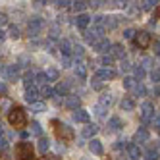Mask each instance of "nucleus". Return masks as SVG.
I'll use <instances>...</instances> for the list:
<instances>
[{"label": "nucleus", "mask_w": 160, "mask_h": 160, "mask_svg": "<svg viewBox=\"0 0 160 160\" xmlns=\"http://www.w3.org/2000/svg\"><path fill=\"white\" fill-rule=\"evenodd\" d=\"M8 123L12 125L14 129H23L27 125V114L21 106H14L8 112Z\"/></svg>", "instance_id": "f257e3e1"}, {"label": "nucleus", "mask_w": 160, "mask_h": 160, "mask_svg": "<svg viewBox=\"0 0 160 160\" xmlns=\"http://www.w3.org/2000/svg\"><path fill=\"white\" fill-rule=\"evenodd\" d=\"M14 154H16V160H33V158H35V151H33V145H31V143H25V141L16 143Z\"/></svg>", "instance_id": "f03ea898"}, {"label": "nucleus", "mask_w": 160, "mask_h": 160, "mask_svg": "<svg viewBox=\"0 0 160 160\" xmlns=\"http://www.w3.org/2000/svg\"><path fill=\"white\" fill-rule=\"evenodd\" d=\"M52 125H54V129H56L58 139H62V141H72V139H73V131H72V128H68V125L60 123L58 120H52Z\"/></svg>", "instance_id": "7ed1b4c3"}, {"label": "nucleus", "mask_w": 160, "mask_h": 160, "mask_svg": "<svg viewBox=\"0 0 160 160\" xmlns=\"http://www.w3.org/2000/svg\"><path fill=\"white\" fill-rule=\"evenodd\" d=\"M85 39L91 42V44H95L97 41L100 39H104V27H98V25H93L91 29H85Z\"/></svg>", "instance_id": "20e7f679"}, {"label": "nucleus", "mask_w": 160, "mask_h": 160, "mask_svg": "<svg viewBox=\"0 0 160 160\" xmlns=\"http://www.w3.org/2000/svg\"><path fill=\"white\" fill-rule=\"evenodd\" d=\"M135 44L139 48H148L152 44V39H151V33H147V31H137L135 33Z\"/></svg>", "instance_id": "39448f33"}, {"label": "nucleus", "mask_w": 160, "mask_h": 160, "mask_svg": "<svg viewBox=\"0 0 160 160\" xmlns=\"http://www.w3.org/2000/svg\"><path fill=\"white\" fill-rule=\"evenodd\" d=\"M141 120L147 123V122H151V118L154 116V106L151 104V102H143V104H141Z\"/></svg>", "instance_id": "423d86ee"}, {"label": "nucleus", "mask_w": 160, "mask_h": 160, "mask_svg": "<svg viewBox=\"0 0 160 160\" xmlns=\"http://www.w3.org/2000/svg\"><path fill=\"white\" fill-rule=\"evenodd\" d=\"M42 27H44V21H42L41 18H33V19L29 21V35H31V37H37Z\"/></svg>", "instance_id": "0eeeda50"}, {"label": "nucleus", "mask_w": 160, "mask_h": 160, "mask_svg": "<svg viewBox=\"0 0 160 160\" xmlns=\"http://www.w3.org/2000/svg\"><path fill=\"white\" fill-rule=\"evenodd\" d=\"M95 77H98L100 81H108V79H114V77H116V72H114L112 68H100V70H97Z\"/></svg>", "instance_id": "6e6552de"}, {"label": "nucleus", "mask_w": 160, "mask_h": 160, "mask_svg": "<svg viewBox=\"0 0 160 160\" xmlns=\"http://www.w3.org/2000/svg\"><path fill=\"white\" fill-rule=\"evenodd\" d=\"M2 75L6 79H18L19 77V66L16 64V66H6V68H2Z\"/></svg>", "instance_id": "1a4fd4ad"}, {"label": "nucleus", "mask_w": 160, "mask_h": 160, "mask_svg": "<svg viewBox=\"0 0 160 160\" xmlns=\"http://www.w3.org/2000/svg\"><path fill=\"white\" fill-rule=\"evenodd\" d=\"M39 97H41V93H39L35 87H27V89H25V100L29 102V104H35V102H39Z\"/></svg>", "instance_id": "9d476101"}, {"label": "nucleus", "mask_w": 160, "mask_h": 160, "mask_svg": "<svg viewBox=\"0 0 160 160\" xmlns=\"http://www.w3.org/2000/svg\"><path fill=\"white\" fill-rule=\"evenodd\" d=\"M79 104H81V98H79L77 95H68L66 97V106L68 108H72V110H79Z\"/></svg>", "instance_id": "9b49d317"}, {"label": "nucleus", "mask_w": 160, "mask_h": 160, "mask_svg": "<svg viewBox=\"0 0 160 160\" xmlns=\"http://www.w3.org/2000/svg\"><path fill=\"white\" fill-rule=\"evenodd\" d=\"M89 23H91V16H87V14H77L75 16V25L79 29H87Z\"/></svg>", "instance_id": "f8f14e48"}, {"label": "nucleus", "mask_w": 160, "mask_h": 160, "mask_svg": "<svg viewBox=\"0 0 160 160\" xmlns=\"http://www.w3.org/2000/svg\"><path fill=\"white\" fill-rule=\"evenodd\" d=\"M73 120H75V122H79V123H89L91 116H89V112H87V110L79 108V110H75V112H73Z\"/></svg>", "instance_id": "ddd939ff"}, {"label": "nucleus", "mask_w": 160, "mask_h": 160, "mask_svg": "<svg viewBox=\"0 0 160 160\" xmlns=\"http://www.w3.org/2000/svg\"><path fill=\"white\" fill-rule=\"evenodd\" d=\"M128 154H129V158H131V160H139V158L143 156V152H141L139 145H135V143L128 145Z\"/></svg>", "instance_id": "4468645a"}, {"label": "nucleus", "mask_w": 160, "mask_h": 160, "mask_svg": "<svg viewBox=\"0 0 160 160\" xmlns=\"http://www.w3.org/2000/svg\"><path fill=\"white\" fill-rule=\"evenodd\" d=\"M110 48H112V58H120V60H123V58H125V48L122 47L120 42L110 44Z\"/></svg>", "instance_id": "2eb2a0df"}, {"label": "nucleus", "mask_w": 160, "mask_h": 160, "mask_svg": "<svg viewBox=\"0 0 160 160\" xmlns=\"http://www.w3.org/2000/svg\"><path fill=\"white\" fill-rule=\"evenodd\" d=\"M97 131H98V128H97L95 123H87L85 128H83V131H81V135L87 137V139H93V137L97 135Z\"/></svg>", "instance_id": "dca6fc26"}, {"label": "nucleus", "mask_w": 160, "mask_h": 160, "mask_svg": "<svg viewBox=\"0 0 160 160\" xmlns=\"http://www.w3.org/2000/svg\"><path fill=\"white\" fill-rule=\"evenodd\" d=\"M89 148H91V152H93V154H97V156H100L102 152H104V148H102V143H100L98 139H91V143H89Z\"/></svg>", "instance_id": "f3484780"}, {"label": "nucleus", "mask_w": 160, "mask_h": 160, "mask_svg": "<svg viewBox=\"0 0 160 160\" xmlns=\"http://www.w3.org/2000/svg\"><path fill=\"white\" fill-rule=\"evenodd\" d=\"M120 108H122V110H125V112L135 110V100H133L131 97H123V98H122V102H120Z\"/></svg>", "instance_id": "a211bd4d"}, {"label": "nucleus", "mask_w": 160, "mask_h": 160, "mask_svg": "<svg viewBox=\"0 0 160 160\" xmlns=\"http://www.w3.org/2000/svg\"><path fill=\"white\" fill-rule=\"evenodd\" d=\"M148 141V129L147 128H139L135 133V145L137 143H147Z\"/></svg>", "instance_id": "6ab92c4d"}, {"label": "nucleus", "mask_w": 160, "mask_h": 160, "mask_svg": "<svg viewBox=\"0 0 160 160\" xmlns=\"http://www.w3.org/2000/svg\"><path fill=\"white\" fill-rule=\"evenodd\" d=\"M14 108V102L12 100H10L8 97H0V112H10V110H12Z\"/></svg>", "instance_id": "aec40b11"}, {"label": "nucleus", "mask_w": 160, "mask_h": 160, "mask_svg": "<svg viewBox=\"0 0 160 160\" xmlns=\"http://www.w3.org/2000/svg\"><path fill=\"white\" fill-rule=\"evenodd\" d=\"M120 25V19L114 16H106L104 18V29H116Z\"/></svg>", "instance_id": "412c9836"}, {"label": "nucleus", "mask_w": 160, "mask_h": 160, "mask_svg": "<svg viewBox=\"0 0 160 160\" xmlns=\"http://www.w3.org/2000/svg\"><path fill=\"white\" fill-rule=\"evenodd\" d=\"M93 48H95L97 52H106V50L110 48V42H108L106 39H100V41H97V42L93 44Z\"/></svg>", "instance_id": "4be33fe9"}, {"label": "nucleus", "mask_w": 160, "mask_h": 160, "mask_svg": "<svg viewBox=\"0 0 160 160\" xmlns=\"http://www.w3.org/2000/svg\"><path fill=\"white\" fill-rule=\"evenodd\" d=\"M60 50H62V56H70L73 52V44L70 41H62L60 42Z\"/></svg>", "instance_id": "5701e85b"}, {"label": "nucleus", "mask_w": 160, "mask_h": 160, "mask_svg": "<svg viewBox=\"0 0 160 160\" xmlns=\"http://www.w3.org/2000/svg\"><path fill=\"white\" fill-rule=\"evenodd\" d=\"M44 75H47V79H48V81H58L60 72L56 70V68H47V72H44Z\"/></svg>", "instance_id": "b1692460"}, {"label": "nucleus", "mask_w": 160, "mask_h": 160, "mask_svg": "<svg viewBox=\"0 0 160 160\" xmlns=\"http://www.w3.org/2000/svg\"><path fill=\"white\" fill-rule=\"evenodd\" d=\"M89 6V2H83V0H75V2H72V10L73 12H79V14H83V10Z\"/></svg>", "instance_id": "393cba45"}, {"label": "nucleus", "mask_w": 160, "mask_h": 160, "mask_svg": "<svg viewBox=\"0 0 160 160\" xmlns=\"http://www.w3.org/2000/svg\"><path fill=\"white\" fill-rule=\"evenodd\" d=\"M108 128H110V129H120V128H123V123H122V120H120L118 116H112V118L108 120Z\"/></svg>", "instance_id": "a878e982"}, {"label": "nucleus", "mask_w": 160, "mask_h": 160, "mask_svg": "<svg viewBox=\"0 0 160 160\" xmlns=\"http://www.w3.org/2000/svg\"><path fill=\"white\" fill-rule=\"evenodd\" d=\"M48 148H50V141H48V139H44V137H41V139H39V151L42 152V156L47 154Z\"/></svg>", "instance_id": "bb28decb"}, {"label": "nucleus", "mask_w": 160, "mask_h": 160, "mask_svg": "<svg viewBox=\"0 0 160 160\" xmlns=\"http://www.w3.org/2000/svg\"><path fill=\"white\" fill-rule=\"evenodd\" d=\"M75 75H77L79 79H85V77H87V70H85V66H83L81 62L75 64Z\"/></svg>", "instance_id": "cd10ccee"}, {"label": "nucleus", "mask_w": 160, "mask_h": 160, "mask_svg": "<svg viewBox=\"0 0 160 160\" xmlns=\"http://www.w3.org/2000/svg\"><path fill=\"white\" fill-rule=\"evenodd\" d=\"M98 104H100V106H104V108H108V106L112 104V95H110V93H102Z\"/></svg>", "instance_id": "c85d7f7f"}, {"label": "nucleus", "mask_w": 160, "mask_h": 160, "mask_svg": "<svg viewBox=\"0 0 160 160\" xmlns=\"http://www.w3.org/2000/svg\"><path fill=\"white\" fill-rule=\"evenodd\" d=\"M106 112H108V108H104V106H100V104L95 106V116L100 118V120H104V118H106Z\"/></svg>", "instance_id": "c756f323"}, {"label": "nucleus", "mask_w": 160, "mask_h": 160, "mask_svg": "<svg viewBox=\"0 0 160 160\" xmlns=\"http://www.w3.org/2000/svg\"><path fill=\"white\" fill-rule=\"evenodd\" d=\"M31 133L37 135V137H42V128L39 122H31Z\"/></svg>", "instance_id": "7c9ffc66"}, {"label": "nucleus", "mask_w": 160, "mask_h": 160, "mask_svg": "<svg viewBox=\"0 0 160 160\" xmlns=\"http://www.w3.org/2000/svg\"><path fill=\"white\" fill-rule=\"evenodd\" d=\"M100 64L104 66V68H110L114 64V58H112V54H102V58H100Z\"/></svg>", "instance_id": "2f4dec72"}, {"label": "nucleus", "mask_w": 160, "mask_h": 160, "mask_svg": "<svg viewBox=\"0 0 160 160\" xmlns=\"http://www.w3.org/2000/svg\"><path fill=\"white\" fill-rule=\"evenodd\" d=\"M41 97H47V98H50V97H56V93H54V89H52V87L44 85V87H42V91H41Z\"/></svg>", "instance_id": "473e14b6"}, {"label": "nucleus", "mask_w": 160, "mask_h": 160, "mask_svg": "<svg viewBox=\"0 0 160 160\" xmlns=\"http://www.w3.org/2000/svg\"><path fill=\"white\" fill-rule=\"evenodd\" d=\"M128 14L129 16H141V8L137 4H128Z\"/></svg>", "instance_id": "72a5a7b5"}, {"label": "nucleus", "mask_w": 160, "mask_h": 160, "mask_svg": "<svg viewBox=\"0 0 160 160\" xmlns=\"http://www.w3.org/2000/svg\"><path fill=\"white\" fill-rule=\"evenodd\" d=\"M133 91H135V95H139V97H145V95H147V89H145L143 83H135Z\"/></svg>", "instance_id": "f704fd0d"}, {"label": "nucleus", "mask_w": 160, "mask_h": 160, "mask_svg": "<svg viewBox=\"0 0 160 160\" xmlns=\"http://www.w3.org/2000/svg\"><path fill=\"white\" fill-rule=\"evenodd\" d=\"M151 79H152L154 83H160V66L152 68V72H151Z\"/></svg>", "instance_id": "c9c22d12"}, {"label": "nucleus", "mask_w": 160, "mask_h": 160, "mask_svg": "<svg viewBox=\"0 0 160 160\" xmlns=\"http://www.w3.org/2000/svg\"><path fill=\"white\" fill-rule=\"evenodd\" d=\"M151 125H152L156 131H160V114H156V112H154V116L151 118Z\"/></svg>", "instance_id": "e433bc0d"}, {"label": "nucleus", "mask_w": 160, "mask_h": 160, "mask_svg": "<svg viewBox=\"0 0 160 160\" xmlns=\"http://www.w3.org/2000/svg\"><path fill=\"white\" fill-rule=\"evenodd\" d=\"M145 156H147V160H158V151L156 148H148Z\"/></svg>", "instance_id": "4c0bfd02"}, {"label": "nucleus", "mask_w": 160, "mask_h": 160, "mask_svg": "<svg viewBox=\"0 0 160 160\" xmlns=\"http://www.w3.org/2000/svg\"><path fill=\"white\" fill-rule=\"evenodd\" d=\"M44 108H47V106H44V102H35V104H31V112H44Z\"/></svg>", "instance_id": "58836bf2"}, {"label": "nucleus", "mask_w": 160, "mask_h": 160, "mask_svg": "<svg viewBox=\"0 0 160 160\" xmlns=\"http://www.w3.org/2000/svg\"><path fill=\"white\" fill-rule=\"evenodd\" d=\"M35 81H37L39 85H42V87H44V85L48 83V79H47V75H44V73H37V75H35Z\"/></svg>", "instance_id": "ea45409f"}, {"label": "nucleus", "mask_w": 160, "mask_h": 160, "mask_svg": "<svg viewBox=\"0 0 160 160\" xmlns=\"http://www.w3.org/2000/svg\"><path fill=\"white\" fill-rule=\"evenodd\" d=\"M123 87L125 89H133L135 87V77H123Z\"/></svg>", "instance_id": "a19ab883"}, {"label": "nucleus", "mask_w": 160, "mask_h": 160, "mask_svg": "<svg viewBox=\"0 0 160 160\" xmlns=\"http://www.w3.org/2000/svg\"><path fill=\"white\" fill-rule=\"evenodd\" d=\"M10 37H12V39H19V37H21V31H19V27H16V25H12V27H10Z\"/></svg>", "instance_id": "79ce46f5"}, {"label": "nucleus", "mask_w": 160, "mask_h": 160, "mask_svg": "<svg viewBox=\"0 0 160 160\" xmlns=\"http://www.w3.org/2000/svg\"><path fill=\"white\" fill-rule=\"evenodd\" d=\"M91 85H93V89H97V91H100L102 87H104V81H100L98 77H93V81H91Z\"/></svg>", "instance_id": "37998d69"}, {"label": "nucleus", "mask_w": 160, "mask_h": 160, "mask_svg": "<svg viewBox=\"0 0 160 160\" xmlns=\"http://www.w3.org/2000/svg\"><path fill=\"white\" fill-rule=\"evenodd\" d=\"M145 75H147V72L143 70L141 66H139V68H135V79H139V83H141V79H143Z\"/></svg>", "instance_id": "c03bdc74"}, {"label": "nucleus", "mask_w": 160, "mask_h": 160, "mask_svg": "<svg viewBox=\"0 0 160 160\" xmlns=\"http://www.w3.org/2000/svg\"><path fill=\"white\" fill-rule=\"evenodd\" d=\"M141 68H143V70H145V68H154L152 66V58H148V56H145V58H141Z\"/></svg>", "instance_id": "a18cd8bd"}, {"label": "nucleus", "mask_w": 160, "mask_h": 160, "mask_svg": "<svg viewBox=\"0 0 160 160\" xmlns=\"http://www.w3.org/2000/svg\"><path fill=\"white\" fill-rule=\"evenodd\" d=\"M135 33H137L135 29H131V27H128V29H125V31H123V37H125V39H135Z\"/></svg>", "instance_id": "49530a36"}, {"label": "nucleus", "mask_w": 160, "mask_h": 160, "mask_svg": "<svg viewBox=\"0 0 160 160\" xmlns=\"http://www.w3.org/2000/svg\"><path fill=\"white\" fill-rule=\"evenodd\" d=\"M156 6V2H152V0H147V2H143V8L141 10H152Z\"/></svg>", "instance_id": "de8ad7c7"}, {"label": "nucleus", "mask_w": 160, "mask_h": 160, "mask_svg": "<svg viewBox=\"0 0 160 160\" xmlns=\"http://www.w3.org/2000/svg\"><path fill=\"white\" fill-rule=\"evenodd\" d=\"M73 52L81 58V56H83V47H81V44H73Z\"/></svg>", "instance_id": "09e8293b"}, {"label": "nucleus", "mask_w": 160, "mask_h": 160, "mask_svg": "<svg viewBox=\"0 0 160 160\" xmlns=\"http://www.w3.org/2000/svg\"><path fill=\"white\" fill-rule=\"evenodd\" d=\"M6 23H8V16L0 12V27H2V25H6Z\"/></svg>", "instance_id": "8fccbe9b"}, {"label": "nucleus", "mask_w": 160, "mask_h": 160, "mask_svg": "<svg viewBox=\"0 0 160 160\" xmlns=\"http://www.w3.org/2000/svg\"><path fill=\"white\" fill-rule=\"evenodd\" d=\"M62 64H64V68H70V64H72L70 56H62Z\"/></svg>", "instance_id": "3c124183"}, {"label": "nucleus", "mask_w": 160, "mask_h": 160, "mask_svg": "<svg viewBox=\"0 0 160 160\" xmlns=\"http://www.w3.org/2000/svg\"><path fill=\"white\" fill-rule=\"evenodd\" d=\"M41 160H60V158L56 156V154H44V156H42Z\"/></svg>", "instance_id": "603ef678"}, {"label": "nucleus", "mask_w": 160, "mask_h": 160, "mask_svg": "<svg viewBox=\"0 0 160 160\" xmlns=\"http://www.w3.org/2000/svg\"><path fill=\"white\" fill-rule=\"evenodd\" d=\"M129 68H131V66H129V62H128V60L123 58V60H122V70H123V72H128Z\"/></svg>", "instance_id": "864d4df0"}, {"label": "nucleus", "mask_w": 160, "mask_h": 160, "mask_svg": "<svg viewBox=\"0 0 160 160\" xmlns=\"http://www.w3.org/2000/svg\"><path fill=\"white\" fill-rule=\"evenodd\" d=\"M60 8H68V6H72V2H68V0H62V2H58Z\"/></svg>", "instance_id": "5fc2aeb1"}, {"label": "nucleus", "mask_w": 160, "mask_h": 160, "mask_svg": "<svg viewBox=\"0 0 160 160\" xmlns=\"http://www.w3.org/2000/svg\"><path fill=\"white\" fill-rule=\"evenodd\" d=\"M154 18H160V4H156V10H154V14H152V19Z\"/></svg>", "instance_id": "6e6d98bb"}, {"label": "nucleus", "mask_w": 160, "mask_h": 160, "mask_svg": "<svg viewBox=\"0 0 160 160\" xmlns=\"http://www.w3.org/2000/svg\"><path fill=\"white\" fill-rule=\"evenodd\" d=\"M154 54H158V56H160V42H158V41L154 42Z\"/></svg>", "instance_id": "4d7b16f0"}, {"label": "nucleus", "mask_w": 160, "mask_h": 160, "mask_svg": "<svg viewBox=\"0 0 160 160\" xmlns=\"http://www.w3.org/2000/svg\"><path fill=\"white\" fill-rule=\"evenodd\" d=\"M122 147H125V141H116V148H122Z\"/></svg>", "instance_id": "13d9d810"}, {"label": "nucleus", "mask_w": 160, "mask_h": 160, "mask_svg": "<svg viewBox=\"0 0 160 160\" xmlns=\"http://www.w3.org/2000/svg\"><path fill=\"white\" fill-rule=\"evenodd\" d=\"M0 93H6V83L0 81Z\"/></svg>", "instance_id": "bf43d9fd"}, {"label": "nucleus", "mask_w": 160, "mask_h": 160, "mask_svg": "<svg viewBox=\"0 0 160 160\" xmlns=\"http://www.w3.org/2000/svg\"><path fill=\"white\" fill-rule=\"evenodd\" d=\"M4 39H6V33H4V31H2V29H0V42H2V41H4Z\"/></svg>", "instance_id": "052dcab7"}]
</instances>
